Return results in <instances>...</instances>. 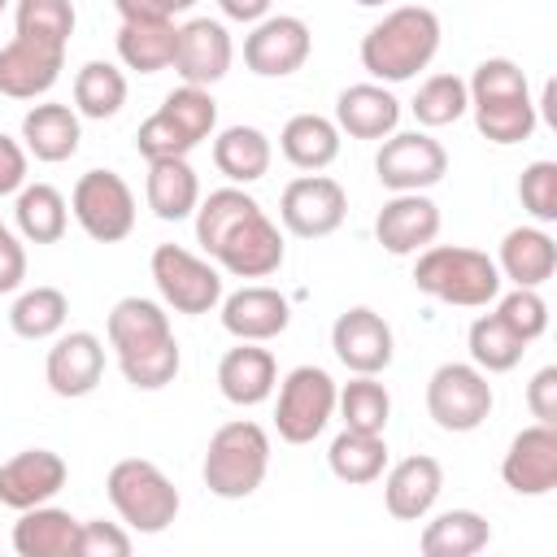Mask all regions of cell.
Masks as SVG:
<instances>
[{
    "mask_svg": "<svg viewBox=\"0 0 557 557\" xmlns=\"http://www.w3.org/2000/svg\"><path fill=\"white\" fill-rule=\"evenodd\" d=\"M374 174L387 191H426L448 174V152L426 131H392L374 157Z\"/></svg>",
    "mask_w": 557,
    "mask_h": 557,
    "instance_id": "4fadbf2b",
    "label": "cell"
},
{
    "mask_svg": "<svg viewBox=\"0 0 557 557\" xmlns=\"http://www.w3.org/2000/svg\"><path fill=\"white\" fill-rule=\"evenodd\" d=\"M487 540H492V527L483 513L444 509L422 527L418 548H422V557H474L479 548H487Z\"/></svg>",
    "mask_w": 557,
    "mask_h": 557,
    "instance_id": "d6a6232c",
    "label": "cell"
},
{
    "mask_svg": "<svg viewBox=\"0 0 557 557\" xmlns=\"http://www.w3.org/2000/svg\"><path fill=\"white\" fill-rule=\"evenodd\" d=\"M26 183V148L9 135H0V196L17 191Z\"/></svg>",
    "mask_w": 557,
    "mask_h": 557,
    "instance_id": "f907efd6",
    "label": "cell"
},
{
    "mask_svg": "<svg viewBox=\"0 0 557 557\" xmlns=\"http://www.w3.org/2000/svg\"><path fill=\"white\" fill-rule=\"evenodd\" d=\"M61 65H65V48L61 44L13 35L0 48V96H9V100L48 96L57 87V78H61Z\"/></svg>",
    "mask_w": 557,
    "mask_h": 557,
    "instance_id": "d6986e66",
    "label": "cell"
},
{
    "mask_svg": "<svg viewBox=\"0 0 557 557\" xmlns=\"http://www.w3.org/2000/svg\"><path fill=\"white\" fill-rule=\"evenodd\" d=\"M352 4H361V9H379V4H392V0H352Z\"/></svg>",
    "mask_w": 557,
    "mask_h": 557,
    "instance_id": "f5cc1de1",
    "label": "cell"
},
{
    "mask_svg": "<svg viewBox=\"0 0 557 557\" xmlns=\"http://www.w3.org/2000/svg\"><path fill=\"white\" fill-rule=\"evenodd\" d=\"M496 313H500V322H505L513 335H522L527 344L548 331V300L540 296V287H513L509 296H500Z\"/></svg>",
    "mask_w": 557,
    "mask_h": 557,
    "instance_id": "ee69618b",
    "label": "cell"
},
{
    "mask_svg": "<svg viewBox=\"0 0 557 557\" xmlns=\"http://www.w3.org/2000/svg\"><path fill=\"white\" fill-rule=\"evenodd\" d=\"M231 35L213 17H191L178 26V48H174V74L191 87H213L231 70Z\"/></svg>",
    "mask_w": 557,
    "mask_h": 557,
    "instance_id": "44dd1931",
    "label": "cell"
},
{
    "mask_svg": "<svg viewBox=\"0 0 557 557\" xmlns=\"http://www.w3.org/2000/svg\"><path fill=\"white\" fill-rule=\"evenodd\" d=\"M335 409L344 418L348 431H366V435H383L387 418H392V396L379 383V374H357L352 383H344L335 392Z\"/></svg>",
    "mask_w": 557,
    "mask_h": 557,
    "instance_id": "ab89813d",
    "label": "cell"
},
{
    "mask_svg": "<svg viewBox=\"0 0 557 557\" xmlns=\"http://www.w3.org/2000/svg\"><path fill=\"white\" fill-rule=\"evenodd\" d=\"M78 139H83V122H78V109L70 104H30L26 117H22V148L26 157L35 161H70L78 152Z\"/></svg>",
    "mask_w": 557,
    "mask_h": 557,
    "instance_id": "83f0119b",
    "label": "cell"
},
{
    "mask_svg": "<svg viewBox=\"0 0 557 557\" xmlns=\"http://www.w3.org/2000/svg\"><path fill=\"white\" fill-rule=\"evenodd\" d=\"M444 492V466L426 453L400 457L383 479V505L396 522H422Z\"/></svg>",
    "mask_w": 557,
    "mask_h": 557,
    "instance_id": "603a6c76",
    "label": "cell"
},
{
    "mask_svg": "<svg viewBox=\"0 0 557 557\" xmlns=\"http://www.w3.org/2000/svg\"><path fill=\"white\" fill-rule=\"evenodd\" d=\"M278 152L296 170L318 174L339 157V126L322 113H296V117H287V126L278 135Z\"/></svg>",
    "mask_w": 557,
    "mask_h": 557,
    "instance_id": "1f68e13d",
    "label": "cell"
},
{
    "mask_svg": "<svg viewBox=\"0 0 557 557\" xmlns=\"http://www.w3.org/2000/svg\"><path fill=\"white\" fill-rule=\"evenodd\" d=\"M331 348H335L339 366H348L352 374H383L396 357V339H392L387 318L366 309V305H352L335 318Z\"/></svg>",
    "mask_w": 557,
    "mask_h": 557,
    "instance_id": "9a60e30c",
    "label": "cell"
},
{
    "mask_svg": "<svg viewBox=\"0 0 557 557\" xmlns=\"http://www.w3.org/2000/svg\"><path fill=\"white\" fill-rule=\"evenodd\" d=\"M440 235V205L426 191H396L379 218H374V239L392 257H418L426 244Z\"/></svg>",
    "mask_w": 557,
    "mask_h": 557,
    "instance_id": "ffe728a7",
    "label": "cell"
},
{
    "mask_svg": "<svg viewBox=\"0 0 557 557\" xmlns=\"http://www.w3.org/2000/svg\"><path fill=\"white\" fill-rule=\"evenodd\" d=\"M270 161H274V148H270L265 131H257V126H244L239 122V126L218 131V139H213V165L235 187H248V183L265 178L270 174Z\"/></svg>",
    "mask_w": 557,
    "mask_h": 557,
    "instance_id": "4dcf8cb0",
    "label": "cell"
},
{
    "mask_svg": "<svg viewBox=\"0 0 557 557\" xmlns=\"http://www.w3.org/2000/svg\"><path fill=\"white\" fill-rule=\"evenodd\" d=\"M400 122V100L383 83H352L335 96V126L352 139H387Z\"/></svg>",
    "mask_w": 557,
    "mask_h": 557,
    "instance_id": "484cf974",
    "label": "cell"
},
{
    "mask_svg": "<svg viewBox=\"0 0 557 557\" xmlns=\"http://www.w3.org/2000/svg\"><path fill=\"white\" fill-rule=\"evenodd\" d=\"M466 91H470V113H474L479 135L500 144V148L531 139V131L540 126V109L531 100V83H527L522 65L509 61V57L479 61L470 83H466Z\"/></svg>",
    "mask_w": 557,
    "mask_h": 557,
    "instance_id": "7a4b0ae2",
    "label": "cell"
},
{
    "mask_svg": "<svg viewBox=\"0 0 557 557\" xmlns=\"http://www.w3.org/2000/svg\"><path fill=\"white\" fill-rule=\"evenodd\" d=\"M131 531L122 522H83L78 527V557H126Z\"/></svg>",
    "mask_w": 557,
    "mask_h": 557,
    "instance_id": "bcb514c9",
    "label": "cell"
},
{
    "mask_svg": "<svg viewBox=\"0 0 557 557\" xmlns=\"http://www.w3.org/2000/svg\"><path fill=\"white\" fill-rule=\"evenodd\" d=\"M74 22H78V13H74L70 0H17V9H13L17 35L48 39V44H61V48L70 44Z\"/></svg>",
    "mask_w": 557,
    "mask_h": 557,
    "instance_id": "b9f144b4",
    "label": "cell"
},
{
    "mask_svg": "<svg viewBox=\"0 0 557 557\" xmlns=\"http://www.w3.org/2000/svg\"><path fill=\"white\" fill-rule=\"evenodd\" d=\"M500 270L487 252L466 244H426L413 265V287L440 305L483 309L500 296Z\"/></svg>",
    "mask_w": 557,
    "mask_h": 557,
    "instance_id": "277c9868",
    "label": "cell"
},
{
    "mask_svg": "<svg viewBox=\"0 0 557 557\" xmlns=\"http://www.w3.org/2000/svg\"><path fill=\"white\" fill-rule=\"evenodd\" d=\"M409 109H413L418 126H426V131H435V126H453V122L470 109L466 78H457V74H431V78L418 87V96H413Z\"/></svg>",
    "mask_w": 557,
    "mask_h": 557,
    "instance_id": "60d3db41",
    "label": "cell"
},
{
    "mask_svg": "<svg viewBox=\"0 0 557 557\" xmlns=\"http://www.w3.org/2000/svg\"><path fill=\"white\" fill-rule=\"evenodd\" d=\"M265 470H270V435L257 422L235 418V422H222L209 435L200 479L213 496L244 500L265 483Z\"/></svg>",
    "mask_w": 557,
    "mask_h": 557,
    "instance_id": "5b68a950",
    "label": "cell"
},
{
    "mask_svg": "<svg viewBox=\"0 0 557 557\" xmlns=\"http://www.w3.org/2000/svg\"><path fill=\"white\" fill-rule=\"evenodd\" d=\"M144 196L161 222H183L200 205V178L187 165V157H157V161H148Z\"/></svg>",
    "mask_w": 557,
    "mask_h": 557,
    "instance_id": "f546056e",
    "label": "cell"
},
{
    "mask_svg": "<svg viewBox=\"0 0 557 557\" xmlns=\"http://www.w3.org/2000/svg\"><path fill=\"white\" fill-rule=\"evenodd\" d=\"M466 348H470V361L483 370V374H509L522 352H527V339L513 335L500 313H479L470 322V335H466Z\"/></svg>",
    "mask_w": 557,
    "mask_h": 557,
    "instance_id": "8d00e7d4",
    "label": "cell"
},
{
    "mask_svg": "<svg viewBox=\"0 0 557 557\" xmlns=\"http://www.w3.org/2000/svg\"><path fill=\"white\" fill-rule=\"evenodd\" d=\"M518 200L535 222H557V161H531L518 178Z\"/></svg>",
    "mask_w": 557,
    "mask_h": 557,
    "instance_id": "f6af8a7d",
    "label": "cell"
},
{
    "mask_svg": "<svg viewBox=\"0 0 557 557\" xmlns=\"http://www.w3.org/2000/svg\"><path fill=\"white\" fill-rule=\"evenodd\" d=\"M78 518L57 505L22 509L13 522V553L17 557H78Z\"/></svg>",
    "mask_w": 557,
    "mask_h": 557,
    "instance_id": "4316f807",
    "label": "cell"
},
{
    "mask_svg": "<svg viewBox=\"0 0 557 557\" xmlns=\"http://www.w3.org/2000/svg\"><path fill=\"white\" fill-rule=\"evenodd\" d=\"M527 409L535 422H553L557 426V366H544L531 374L527 383Z\"/></svg>",
    "mask_w": 557,
    "mask_h": 557,
    "instance_id": "7dc6e473",
    "label": "cell"
},
{
    "mask_svg": "<svg viewBox=\"0 0 557 557\" xmlns=\"http://www.w3.org/2000/svg\"><path fill=\"white\" fill-rule=\"evenodd\" d=\"M326 466L339 483H374L383 470H387V440L383 435H366V431H339L326 448Z\"/></svg>",
    "mask_w": 557,
    "mask_h": 557,
    "instance_id": "d590c367",
    "label": "cell"
},
{
    "mask_svg": "<svg viewBox=\"0 0 557 557\" xmlns=\"http://www.w3.org/2000/svg\"><path fill=\"white\" fill-rule=\"evenodd\" d=\"M274 387H278V366H274V352L261 348V344L239 339V348H231L218 361V392L239 409H252V405L270 400Z\"/></svg>",
    "mask_w": 557,
    "mask_h": 557,
    "instance_id": "d4e9b609",
    "label": "cell"
},
{
    "mask_svg": "<svg viewBox=\"0 0 557 557\" xmlns=\"http://www.w3.org/2000/svg\"><path fill=\"white\" fill-rule=\"evenodd\" d=\"M65 318H70V300H65L61 287H48V283L22 292L13 300V309H9V326L22 339H52V335H61Z\"/></svg>",
    "mask_w": 557,
    "mask_h": 557,
    "instance_id": "f35d334b",
    "label": "cell"
},
{
    "mask_svg": "<svg viewBox=\"0 0 557 557\" xmlns=\"http://www.w3.org/2000/svg\"><path fill=\"white\" fill-rule=\"evenodd\" d=\"M335 379L322 366H296L287 370V379L278 383V400H274V426L278 440L287 444H313L331 413H335Z\"/></svg>",
    "mask_w": 557,
    "mask_h": 557,
    "instance_id": "30bf717a",
    "label": "cell"
},
{
    "mask_svg": "<svg viewBox=\"0 0 557 557\" xmlns=\"http://www.w3.org/2000/svg\"><path fill=\"white\" fill-rule=\"evenodd\" d=\"M104 492H109V505L117 509L122 527H131L139 535H161L178 518V505H183L170 474L148 457L113 461V470L104 479Z\"/></svg>",
    "mask_w": 557,
    "mask_h": 557,
    "instance_id": "52a82bcc",
    "label": "cell"
},
{
    "mask_svg": "<svg viewBox=\"0 0 557 557\" xmlns=\"http://www.w3.org/2000/svg\"><path fill=\"white\" fill-rule=\"evenodd\" d=\"M196 0H113L122 22H157V17H174L187 13Z\"/></svg>",
    "mask_w": 557,
    "mask_h": 557,
    "instance_id": "681fc988",
    "label": "cell"
},
{
    "mask_svg": "<svg viewBox=\"0 0 557 557\" xmlns=\"http://www.w3.org/2000/svg\"><path fill=\"white\" fill-rule=\"evenodd\" d=\"M287 322H292L287 296L265 287V283H248V287L222 296V326L235 339L265 344V339H278L287 331Z\"/></svg>",
    "mask_w": 557,
    "mask_h": 557,
    "instance_id": "7402d4cb",
    "label": "cell"
},
{
    "mask_svg": "<svg viewBox=\"0 0 557 557\" xmlns=\"http://www.w3.org/2000/svg\"><path fill=\"white\" fill-rule=\"evenodd\" d=\"M122 366V379L135 387V392H161L174 383L178 366H183V352H178V339L152 348V352H139V357H126L117 361Z\"/></svg>",
    "mask_w": 557,
    "mask_h": 557,
    "instance_id": "7bdbcfd3",
    "label": "cell"
},
{
    "mask_svg": "<svg viewBox=\"0 0 557 557\" xmlns=\"http://www.w3.org/2000/svg\"><path fill=\"white\" fill-rule=\"evenodd\" d=\"M313 52V30L296 13H270L244 35V65L257 78H287Z\"/></svg>",
    "mask_w": 557,
    "mask_h": 557,
    "instance_id": "5bb4252c",
    "label": "cell"
},
{
    "mask_svg": "<svg viewBox=\"0 0 557 557\" xmlns=\"http://www.w3.org/2000/svg\"><path fill=\"white\" fill-rule=\"evenodd\" d=\"M348 196L331 174H300L278 196V222L296 239H326L344 226Z\"/></svg>",
    "mask_w": 557,
    "mask_h": 557,
    "instance_id": "7c38bea8",
    "label": "cell"
},
{
    "mask_svg": "<svg viewBox=\"0 0 557 557\" xmlns=\"http://www.w3.org/2000/svg\"><path fill=\"white\" fill-rule=\"evenodd\" d=\"M4 9H9V0H0V13H4Z\"/></svg>",
    "mask_w": 557,
    "mask_h": 557,
    "instance_id": "db71d44e",
    "label": "cell"
},
{
    "mask_svg": "<svg viewBox=\"0 0 557 557\" xmlns=\"http://www.w3.org/2000/svg\"><path fill=\"white\" fill-rule=\"evenodd\" d=\"M500 479L518 496H548L557 487V426L531 422L509 440L500 461Z\"/></svg>",
    "mask_w": 557,
    "mask_h": 557,
    "instance_id": "e0dca14e",
    "label": "cell"
},
{
    "mask_svg": "<svg viewBox=\"0 0 557 557\" xmlns=\"http://www.w3.org/2000/svg\"><path fill=\"white\" fill-rule=\"evenodd\" d=\"M492 405H496L492 383L474 361H444L426 379V413L440 431H453V435L479 431Z\"/></svg>",
    "mask_w": 557,
    "mask_h": 557,
    "instance_id": "ba28073f",
    "label": "cell"
},
{
    "mask_svg": "<svg viewBox=\"0 0 557 557\" xmlns=\"http://www.w3.org/2000/svg\"><path fill=\"white\" fill-rule=\"evenodd\" d=\"M70 479V466L52 448H22L0 466V505L22 513L35 505H48Z\"/></svg>",
    "mask_w": 557,
    "mask_h": 557,
    "instance_id": "ac0fdd59",
    "label": "cell"
},
{
    "mask_svg": "<svg viewBox=\"0 0 557 557\" xmlns=\"http://www.w3.org/2000/svg\"><path fill=\"white\" fill-rule=\"evenodd\" d=\"M26 278V248L17 244V235L0 222V292H17Z\"/></svg>",
    "mask_w": 557,
    "mask_h": 557,
    "instance_id": "c3c4849f",
    "label": "cell"
},
{
    "mask_svg": "<svg viewBox=\"0 0 557 557\" xmlns=\"http://www.w3.org/2000/svg\"><path fill=\"white\" fill-rule=\"evenodd\" d=\"M148 270H152V283H157L165 309H174V313L200 318V313H213L222 305L218 265L196 257V252H187L183 244H157Z\"/></svg>",
    "mask_w": 557,
    "mask_h": 557,
    "instance_id": "9c48e42d",
    "label": "cell"
},
{
    "mask_svg": "<svg viewBox=\"0 0 557 557\" xmlns=\"http://www.w3.org/2000/svg\"><path fill=\"white\" fill-rule=\"evenodd\" d=\"M218 126V100L209 96V87H174L157 113H148L135 131V152L144 161L157 157H187L191 148H200Z\"/></svg>",
    "mask_w": 557,
    "mask_h": 557,
    "instance_id": "8992f818",
    "label": "cell"
},
{
    "mask_svg": "<svg viewBox=\"0 0 557 557\" xmlns=\"http://www.w3.org/2000/svg\"><path fill=\"white\" fill-rule=\"evenodd\" d=\"M270 4L274 0H218V9L231 17V22H261V17H270Z\"/></svg>",
    "mask_w": 557,
    "mask_h": 557,
    "instance_id": "816d5d0a",
    "label": "cell"
},
{
    "mask_svg": "<svg viewBox=\"0 0 557 557\" xmlns=\"http://www.w3.org/2000/svg\"><path fill=\"white\" fill-rule=\"evenodd\" d=\"M196 244L235 278H270L287 248L283 231L244 187H218L196 205Z\"/></svg>",
    "mask_w": 557,
    "mask_h": 557,
    "instance_id": "6da1fadb",
    "label": "cell"
},
{
    "mask_svg": "<svg viewBox=\"0 0 557 557\" xmlns=\"http://www.w3.org/2000/svg\"><path fill=\"white\" fill-rule=\"evenodd\" d=\"M70 213L96 244H117L135 231V191L117 170H87L70 191Z\"/></svg>",
    "mask_w": 557,
    "mask_h": 557,
    "instance_id": "8fae6325",
    "label": "cell"
},
{
    "mask_svg": "<svg viewBox=\"0 0 557 557\" xmlns=\"http://www.w3.org/2000/svg\"><path fill=\"white\" fill-rule=\"evenodd\" d=\"M174 48H178V26L174 17H157V22H122L117 30V57L126 70L139 74H157L174 65Z\"/></svg>",
    "mask_w": 557,
    "mask_h": 557,
    "instance_id": "836d02e7",
    "label": "cell"
},
{
    "mask_svg": "<svg viewBox=\"0 0 557 557\" xmlns=\"http://www.w3.org/2000/svg\"><path fill=\"white\" fill-rule=\"evenodd\" d=\"M13 218L26 244H57L70 226V205L52 183H22Z\"/></svg>",
    "mask_w": 557,
    "mask_h": 557,
    "instance_id": "e575fe53",
    "label": "cell"
},
{
    "mask_svg": "<svg viewBox=\"0 0 557 557\" xmlns=\"http://www.w3.org/2000/svg\"><path fill=\"white\" fill-rule=\"evenodd\" d=\"M104 335H109L117 361L139 357V352H152V348H161V344L174 339L165 305H157V300H148V296H122V300L109 309Z\"/></svg>",
    "mask_w": 557,
    "mask_h": 557,
    "instance_id": "cb8c5ba5",
    "label": "cell"
},
{
    "mask_svg": "<svg viewBox=\"0 0 557 557\" xmlns=\"http://www.w3.org/2000/svg\"><path fill=\"white\" fill-rule=\"evenodd\" d=\"M440 52V17L426 4H396L361 39V65L374 83H405Z\"/></svg>",
    "mask_w": 557,
    "mask_h": 557,
    "instance_id": "3957f363",
    "label": "cell"
},
{
    "mask_svg": "<svg viewBox=\"0 0 557 557\" xmlns=\"http://www.w3.org/2000/svg\"><path fill=\"white\" fill-rule=\"evenodd\" d=\"M126 104V74L113 61H87L74 74V109L78 117L104 122Z\"/></svg>",
    "mask_w": 557,
    "mask_h": 557,
    "instance_id": "74e56055",
    "label": "cell"
},
{
    "mask_svg": "<svg viewBox=\"0 0 557 557\" xmlns=\"http://www.w3.org/2000/svg\"><path fill=\"white\" fill-rule=\"evenodd\" d=\"M44 379L52 387V396L61 400H83L100 387L104 379V344L96 331H70L57 335L44 361Z\"/></svg>",
    "mask_w": 557,
    "mask_h": 557,
    "instance_id": "2e32d148",
    "label": "cell"
},
{
    "mask_svg": "<svg viewBox=\"0 0 557 557\" xmlns=\"http://www.w3.org/2000/svg\"><path fill=\"white\" fill-rule=\"evenodd\" d=\"M496 270L500 278H509L513 287H544L557 270V244L544 226H513L500 239L496 252Z\"/></svg>",
    "mask_w": 557,
    "mask_h": 557,
    "instance_id": "f1b7e54d",
    "label": "cell"
}]
</instances>
